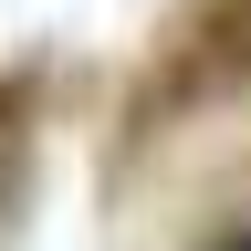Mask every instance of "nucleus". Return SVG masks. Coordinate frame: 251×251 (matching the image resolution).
<instances>
[{
    "label": "nucleus",
    "mask_w": 251,
    "mask_h": 251,
    "mask_svg": "<svg viewBox=\"0 0 251 251\" xmlns=\"http://www.w3.org/2000/svg\"><path fill=\"white\" fill-rule=\"evenodd\" d=\"M199 251H251V209H241V220H230V230H209V241H199Z\"/></svg>",
    "instance_id": "obj_3"
},
{
    "label": "nucleus",
    "mask_w": 251,
    "mask_h": 251,
    "mask_svg": "<svg viewBox=\"0 0 251 251\" xmlns=\"http://www.w3.org/2000/svg\"><path fill=\"white\" fill-rule=\"evenodd\" d=\"M241 94H251V0H178L157 21L136 84H126V147L157 136V126L220 115Z\"/></svg>",
    "instance_id": "obj_1"
},
{
    "label": "nucleus",
    "mask_w": 251,
    "mask_h": 251,
    "mask_svg": "<svg viewBox=\"0 0 251 251\" xmlns=\"http://www.w3.org/2000/svg\"><path fill=\"white\" fill-rule=\"evenodd\" d=\"M31 188V84L0 74V209H21Z\"/></svg>",
    "instance_id": "obj_2"
}]
</instances>
